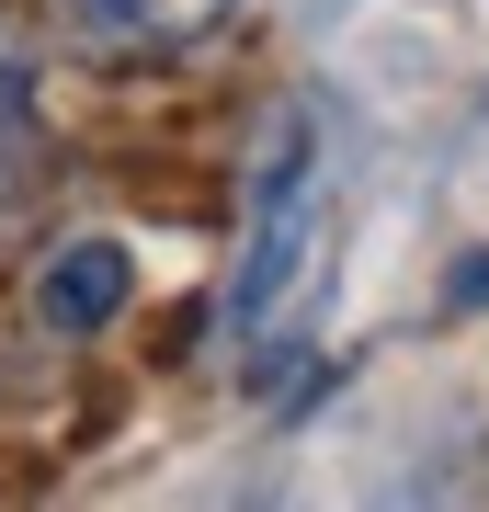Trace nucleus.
Wrapping results in <instances>:
<instances>
[{
    "label": "nucleus",
    "mask_w": 489,
    "mask_h": 512,
    "mask_svg": "<svg viewBox=\"0 0 489 512\" xmlns=\"http://www.w3.org/2000/svg\"><path fill=\"white\" fill-rule=\"evenodd\" d=\"M319 239H330V171H319L308 114H285L273 171H262V205H251V239H239V296H228V319H239V330H273L285 296L308 285Z\"/></svg>",
    "instance_id": "1"
},
{
    "label": "nucleus",
    "mask_w": 489,
    "mask_h": 512,
    "mask_svg": "<svg viewBox=\"0 0 489 512\" xmlns=\"http://www.w3.org/2000/svg\"><path fill=\"white\" fill-rule=\"evenodd\" d=\"M228 23V0H57V35L80 57H171L205 46Z\"/></svg>",
    "instance_id": "2"
},
{
    "label": "nucleus",
    "mask_w": 489,
    "mask_h": 512,
    "mask_svg": "<svg viewBox=\"0 0 489 512\" xmlns=\"http://www.w3.org/2000/svg\"><path fill=\"white\" fill-rule=\"evenodd\" d=\"M126 296H137L126 239H57V251H46V274H35V319L57 330V342H91V330H114V319H126Z\"/></svg>",
    "instance_id": "3"
},
{
    "label": "nucleus",
    "mask_w": 489,
    "mask_h": 512,
    "mask_svg": "<svg viewBox=\"0 0 489 512\" xmlns=\"http://www.w3.org/2000/svg\"><path fill=\"white\" fill-rule=\"evenodd\" d=\"M46 114V35L0 0V137H23Z\"/></svg>",
    "instance_id": "4"
},
{
    "label": "nucleus",
    "mask_w": 489,
    "mask_h": 512,
    "mask_svg": "<svg viewBox=\"0 0 489 512\" xmlns=\"http://www.w3.org/2000/svg\"><path fill=\"white\" fill-rule=\"evenodd\" d=\"M12 194H23V171H12V137H0V217H12Z\"/></svg>",
    "instance_id": "5"
}]
</instances>
